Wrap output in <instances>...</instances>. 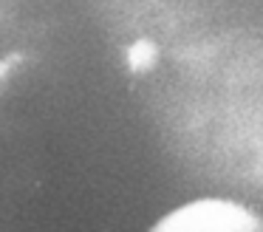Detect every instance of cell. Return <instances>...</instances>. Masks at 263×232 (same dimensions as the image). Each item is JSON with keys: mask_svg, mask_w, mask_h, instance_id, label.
<instances>
[{"mask_svg": "<svg viewBox=\"0 0 263 232\" xmlns=\"http://www.w3.org/2000/svg\"><path fill=\"white\" fill-rule=\"evenodd\" d=\"M43 192V130L26 51L0 28V232H31Z\"/></svg>", "mask_w": 263, "mask_h": 232, "instance_id": "6da1fadb", "label": "cell"}, {"mask_svg": "<svg viewBox=\"0 0 263 232\" xmlns=\"http://www.w3.org/2000/svg\"><path fill=\"white\" fill-rule=\"evenodd\" d=\"M147 232H263L260 215L229 198H198L159 218Z\"/></svg>", "mask_w": 263, "mask_h": 232, "instance_id": "7a4b0ae2", "label": "cell"}]
</instances>
